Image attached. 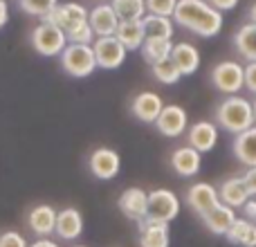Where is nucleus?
<instances>
[{
  "instance_id": "20e7f679",
  "label": "nucleus",
  "mask_w": 256,
  "mask_h": 247,
  "mask_svg": "<svg viewBox=\"0 0 256 247\" xmlns=\"http://www.w3.org/2000/svg\"><path fill=\"white\" fill-rule=\"evenodd\" d=\"M209 79L220 94L234 97L245 88V66H240L238 61H220L212 68Z\"/></svg>"
},
{
  "instance_id": "6ab92c4d",
  "label": "nucleus",
  "mask_w": 256,
  "mask_h": 247,
  "mask_svg": "<svg viewBox=\"0 0 256 247\" xmlns=\"http://www.w3.org/2000/svg\"><path fill=\"white\" fill-rule=\"evenodd\" d=\"M218 196H220V202L232 209H243V204L252 198L243 182V176L227 178V180L218 186Z\"/></svg>"
},
{
  "instance_id": "79ce46f5",
  "label": "nucleus",
  "mask_w": 256,
  "mask_h": 247,
  "mask_svg": "<svg viewBox=\"0 0 256 247\" xmlns=\"http://www.w3.org/2000/svg\"><path fill=\"white\" fill-rule=\"evenodd\" d=\"M252 106H254V126H256V102H252Z\"/></svg>"
},
{
  "instance_id": "f3484780",
  "label": "nucleus",
  "mask_w": 256,
  "mask_h": 247,
  "mask_svg": "<svg viewBox=\"0 0 256 247\" xmlns=\"http://www.w3.org/2000/svg\"><path fill=\"white\" fill-rule=\"evenodd\" d=\"M84 214L76 207H66L58 212L56 216V230H54V236L61 240H76L81 234H84Z\"/></svg>"
},
{
  "instance_id": "f8f14e48",
  "label": "nucleus",
  "mask_w": 256,
  "mask_h": 247,
  "mask_svg": "<svg viewBox=\"0 0 256 247\" xmlns=\"http://www.w3.org/2000/svg\"><path fill=\"white\" fill-rule=\"evenodd\" d=\"M155 128L158 132H162L164 137H180L186 132L189 128V115L182 106L178 104H168V106L162 108L158 122H155Z\"/></svg>"
},
{
  "instance_id": "7c9ffc66",
  "label": "nucleus",
  "mask_w": 256,
  "mask_h": 247,
  "mask_svg": "<svg viewBox=\"0 0 256 247\" xmlns=\"http://www.w3.org/2000/svg\"><path fill=\"white\" fill-rule=\"evenodd\" d=\"M58 4V0H18V7L30 16L45 18L54 7Z\"/></svg>"
},
{
  "instance_id": "f03ea898",
  "label": "nucleus",
  "mask_w": 256,
  "mask_h": 247,
  "mask_svg": "<svg viewBox=\"0 0 256 247\" xmlns=\"http://www.w3.org/2000/svg\"><path fill=\"white\" fill-rule=\"evenodd\" d=\"M214 120H216V126L222 128L225 132L240 135V132H245L248 128L254 126V106L250 99L238 97V94L225 97L216 106Z\"/></svg>"
},
{
  "instance_id": "5701e85b",
  "label": "nucleus",
  "mask_w": 256,
  "mask_h": 247,
  "mask_svg": "<svg viewBox=\"0 0 256 247\" xmlns=\"http://www.w3.org/2000/svg\"><path fill=\"white\" fill-rule=\"evenodd\" d=\"M232 150H234V158L238 160L243 166L254 168L256 166V126L248 128V130L240 132V135H234Z\"/></svg>"
},
{
  "instance_id": "37998d69",
  "label": "nucleus",
  "mask_w": 256,
  "mask_h": 247,
  "mask_svg": "<svg viewBox=\"0 0 256 247\" xmlns=\"http://www.w3.org/2000/svg\"><path fill=\"white\" fill-rule=\"evenodd\" d=\"M72 247H88V245H72Z\"/></svg>"
},
{
  "instance_id": "c9c22d12",
  "label": "nucleus",
  "mask_w": 256,
  "mask_h": 247,
  "mask_svg": "<svg viewBox=\"0 0 256 247\" xmlns=\"http://www.w3.org/2000/svg\"><path fill=\"white\" fill-rule=\"evenodd\" d=\"M243 182H245V186H248L250 196L256 198V166L254 168H248V171L243 173Z\"/></svg>"
},
{
  "instance_id": "c756f323",
  "label": "nucleus",
  "mask_w": 256,
  "mask_h": 247,
  "mask_svg": "<svg viewBox=\"0 0 256 247\" xmlns=\"http://www.w3.org/2000/svg\"><path fill=\"white\" fill-rule=\"evenodd\" d=\"M150 74L155 76V81H160V84H164V86H173V84H178V81L182 79L180 70L176 68V63H173L171 58L150 66Z\"/></svg>"
},
{
  "instance_id": "9d476101",
  "label": "nucleus",
  "mask_w": 256,
  "mask_h": 247,
  "mask_svg": "<svg viewBox=\"0 0 256 247\" xmlns=\"http://www.w3.org/2000/svg\"><path fill=\"white\" fill-rule=\"evenodd\" d=\"M186 204L191 207V212H196L200 218L204 216L207 212H212L214 207L220 204V196H218V189L209 182H196L186 189V196H184Z\"/></svg>"
},
{
  "instance_id": "4c0bfd02",
  "label": "nucleus",
  "mask_w": 256,
  "mask_h": 247,
  "mask_svg": "<svg viewBox=\"0 0 256 247\" xmlns=\"http://www.w3.org/2000/svg\"><path fill=\"white\" fill-rule=\"evenodd\" d=\"M209 4L216 7L218 12H230V9H234L238 4V0H209Z\"/></svg>"
},
{
  "instance_id": "7ed1b4c3",
  "label": "nucleus",
  "mask_w": 256,
  "mask_h": 247,
  "mask_svg": "<svg viewBox=\"0 0 256 247\" xmlns=\"http://www.w3.org/2000/svg\"><path fill=\"white\" fill-rule=\"evenodd\" d=\"M61 68L72 79H86L97 70V58H94L92 45H76L68 43V48L61 52Z\"/></svg>"
},
{
  "instance_id": "2eb2a0df",
  "label": "nucleus",
  "mask_w": 256,
  "mask_h": 247,
  "mask_svg": "<svg viewBox=\"0 0 256 247\" xmlns=\"http://www.w3.org/2000/svg\"><path fill=\"white\" fill-rule=\"evenodd\" d=\"M164 108V102L158 92L153 90H144V92L135 94L130 102V112L135 120L144 122V124H155Z\"/></svg>"
},
{
  "instance_id": "a211bd4d",
  "label": "nucleus",
  "mask_w": 256,
  "mask_h": 247,
  "mask_svg": "<svg viewBox=\"0 0 256 247\" xmlns=\"http://www.w3.org/2000/svg\"><path fill=\"white\" fill-rule=\"evenodd\" d=\"M168 164H171V168L178 173V176L194 178L196 173L200 171V166H202V153H198L196 148H191L189 144L180 146V148H176L171 153Z\"/></svg>"
},
{
  "instance_id": "1a4fd4ad",
  "label": "nucleus",
  "mask_w": 256,
  "mask_h": 247,
  "mask_svg": "<svg viewBox=\"0 0 256 247\" xmlns=\"http://www.w3.org/2000/svg\"><path fill=\"white\" fill-rule=\"evenodd\" d=\"M40 20L61 27L63 32H70L72 27H76V25L88 20V9L79 2H63V4H56V7H54L45 18H40Z\"/></svg>"
},
{
  "instance_id": "a18cd8bd",
  "label": "nucleus",
  "mask_w": 256,
  "mask_h": 247,
  "mask_svg": "<svg viewBox=\"0 0 256 247\" xmlns=\"http://www.w3.org/2000/svg\"><path fill=\"white\" fill-rule=\"evenodd\" d=\"M207 2H209V0H207Z\"/></svg>"
},
{
  "instance_id": "423d86ee",
  "label": "nucleus",
  "mask_w": 256,
  "mask_h": 247,
  "mask_svg": "<svg viewBox=\"0 0 256 247\" xmlns=\"http://www.w3.org/2000/svg\"><path fill=\"white\" fill-rule=\"evenodd\" d=\"M180 214V198L171 189H153L148 191V214L144 220L153 222H171Z\"/></svg>"
},
{
  "instance_id": "39448f33",
  "label": "nucleus",
  "mask_w": 256,
  "mask_h": 247,
  "mask_svg": "<svg viewBox=\"0 0 256 247\" xmlns=\"http://www.w3.org/2000/svg\"><path fill=\"white\" fill-rule=\"evenodd\" d=\"M30 43L40 56H61V52L68 48V36L61 27L40 22L30 34Z\"/></svg>"
},
{
  "instance_id": "72a5a7b5",
  "label": "nucleus",
  "mask_w": 256,
  "mask_h": 247,
  "mask_svg": "<svg viewBox=\"0 0 256 247\" xmlns=\"http://www.w3.org/2000/svg\"><path fill=\"white\" fill-rule=\"evenodd\" d=\"M0 247H30L25 236L16 230H7L0 234Z\"/></svg>"
},
{
  "instance_id": "9b49d317",
  "label": "nucleus",
  "mask_w": 256,
  "mask_h": 247,
  "mask_svg": "<svg viewBox=\"0 0 256 247\" xmlns=\"http://www.w3.org/2000/svg\"><path fill=\"white\" fill-rule=\"evenodd\" d=\"M218 137H220V128L216 126V122H196L186 128V144L191 148H196L198 153H209L216 148Z\"/></svg>"
},
{
  "instance_id": "4468645a",
  "label": "nucleus",
  "mask_w": 256,
  "mask_h": 247,
  "mask_svg": "<svg viewBox=\"0 0 256 247\" xmlns=\"http://www.w3.org/2000/svg\"><path fill=\"white\" fill-rule=\"evenodd\" d=\"M56 216L58 212L52 204H36L27 214V227L38 238H50L56 230Z\"/></svg>"
},
{
  "instance_id": "dca6fc26",
  "label": "nucleus",
  "mask_w": 256,
  "mask_h": 247,
  "mask_svg": "<svg viewBox=\"0 0 256 247\" xmlns=\"http://www.w3.org/2000/svg\"><path fill=\"white\" fill-rule=\"evenodd\" d=\"M88 22L92 27L94 36L102 38V36H115L117 27H120V18H117L115 9L110 2H99L97 7H92L88 12Z\"/></svg>"
},
{
  "instance_id": "f704fd0d",
  "label": "nucleus",
  "mask_w": 256,
  "mask_h": 247,
  "mask_svg": "<svg viewBox=\"0 0 256 247\" xmlns=\"http://www.w3.org/2000/svg\"><path fill=\"white\" fill-rule=\"evenodd\" d=\"M245 90L256 94V63H248L245 66Z\"/></svg>"
},
{
  "instance_id": "ea45409f",
  "label": "nucleus",
  "mask_w": 256,
  "mask_h": 247,
  "mask_svg": "<svg viewBox=\"0 0 256 247\" xmlns=\"http://www.w3.org/2000/svg\"><path fill=\"white\" fill-rule=\"evenodd\" d=\"M30 247H58V243L52 240V238H38V240H34Z\"/></svg>"
},
{
  "instance_id": "e433bc0d",
  "label": "nucleus",
  "mask_w": 256,
  "mask_h": 247,
  "mask_svg": "<svg viewBox=\"0 0 256 247\" xmlns=\"http://www.w3.org/2000/svg\"><path fill=\"white\" fill-rule=\"evenodd\" d=\"M243 218L250 222H256V198H250L243 204Z\"/></svg>"
},
{
  "instance_id": "58836bf2",
  "label": "nucleus",
  "mask_w": 256,
  "mask_h": 247,
  "mask_svg": "<svg viewBox=\"0 0 256 247\" xmlns=\"http://www.w3.org/2000/svg\"><path fill=\"white\" fill-rule=\"evenodd\" d=\"M9 22V4L7 0H0V30Z\"/></svg>"
},
{
  "instance_id": "473e14b6",
  "label": "nucleus",
  "mask_w": 256,
  "mask_h": 247,
  "mask_svg": "<svg viewBox=\"0 0 256 247\" xmlns=\"http://www.w3.org/2000/svg\"><path fill=\"white\" fill-rule=\"evenodd\" d=\"M178 7V0H146V12L153 16H166L173 18Z\"/></svg>"
},
{
  "instance_id": "6e6552de",
  "label": "nucleus",
  "mask_w": 256,
  "mask_h": 247,
  "mask_svg": "<svg viewBox=\"0 0 256 247\" xmlns=\"http://www.w3.org/2000/svg\"><path fill=\"white\" fill-rule=\"evenodd\" d=\"M88 168L97 180H112V178L120 176V168H122V158L117 150L112 148H94L88 158Z\"/></svg>"
},
{
  "instance_id": "a878e982",
  "label": "nucleus",
  "mask_w": 256,
  "mask_h": 247,
  "mask_svg": "<svg viewBox=\"0 0 256 247\" xmlns=\"http://www.w3.org/2000/svg\"><path fill=\"white\" fill-rule=\"evenodd\" d=\"M225 238L232 245L240 247H256V222H250L245 218H236L234 225L230 227V232L225 234Z\"/></svg>"
},
{
  "instance_id": "ddd939ff",
  "label": "nucleus",
  "mask_w": 256,
  "mask_h": 247,
  "mask_svg": "<svg viewBox=\"0 0 256 247\" xmlns=\"http://www.w3.org/2000/svg\"><path fill=\"white\" fill-rule=\"evenodd\" d=\"M117 207L124 214L128 220L132 222H142L148 214V191L140 189V186H130L117 200Z\"/></svg>"
},
{
  "instance_id": "bb28decb",
  "label": "nucleus",
  "mask_w": 256,
  "mask_h": 247,
  "mask_svg": "<svg viewBox=\"0 0 256 247\" xmlns=\"http://www.w3.org/2000/svg\"><path fill=\"white\" fill-rule=\"evenodd\" d=\"M173 45L176 43H171V38H146L144 45H142V56L148 66L162 63L166 58H171Z\"/></svg>"
},
{
  "instance_id": "c85d7f7f",
  "label": "nucleus",
  "mask_w": 256,
  "mask_h": 247,
  "mask_svg": "<svg viewBox=\"0 0 256 247\" xmlns=\"http://www.w3.org/2000/svg\"><path fill=\"white\" fill-rule=\"evenodd\" d=\"M120 20H142L146 16V0H110Z\"/></svg>"
},
{
  "instance_id": "a19ab883",
  "label": "nucleus",
  "mask_w": 256,
  "mask_h": 247,
  "mask_svg": "<svg viewBox=\"0 0 256 247\" xmlns=\"http://www.w3.org/2000/svg\"><path fill=\"white\" fill-rule=\"evenodd\" d=\"M248 22H254V25H256V2L248 9Z\"/></svg>"
},
{
  "instance_id": "b1692460",
  "label": "nucleus",
  "mask_w": 256,
  "mask_h": 247,
  "mask_svg": "<svg viewBox=\"0 0 256 247\" xmlns=\"http://www.w3.org/2000/svg\"><path fill=\"white\" fill-rule=\"evenodd\" d=\"M115 36L120 38V43L124 45L128 52H135V50H142L146 40V32L142 20H120V27H117Z\"/></svg>"
},
{
  "instance_id": "aec40b11",
  "label": "nucleus",
  "mask_w": 256,
  "mask_h": 247,
  "mask_svg": "<svg viewBox=\"0 0 256 247\" xmlns=\"http://www.w3.org/2000/svg\"><path fill=\"white\" fill-rule=\"evenodd\" d=\"M171 61L176 63V68L180 70L182 76H191L200 68V52L191 43H176L171 52Z\"/></svg>"
},
{
  "instance_id": "cd10ccee",
  "label": "nucleus",
  "mask_w": 256,
  "mask_h": 247,
  "mask_svg": "<svg viewBox=\"0 0 256 247\" xmlns=\"http://www.w3.org/2000/svg\"><path fill=\"white\" fill-rule=\"evenodd\" d=\"M142 25H144L146 38H173V32H176L173 18H166V16L146 14V16L142 18Z\"/></svg>"
},
{
  "instance_id": "2f4dec72",
  "label": "nucleus",
  "mask_w": 256,
  "mask_h": 247,
  "mask_svg": "<svg viewBox=\"0 0 256 247\" xmlns=\"http://www.w3.org/2000/svg\"><path fill=\"white\" fill-rule=\"evenodd\" d=\"M66 36H68V43H76V45H92L94 43V32L88 20L72 27L70 32H66Z\"/></svg>"
},
{
  "instance_id": "4be33fe9",
  "label": "nucleus",
  "mask_w": 256,
  "mask_h": 247,
  "mask_svg": "<svg viewBox=\"0 0 256 247\" xmlns=\"http://www.w3.org/2000/svg\"><path fill=\"white\" fill-rule=\"evenodd\" d=\"M137 225H140V247H168L171 245V234H168L166 222L142 220Z\"/></svg>"
},
{
  "instance_id": "0eeeda50",
  "label": "nucleus",
  "mask_w": 256,
  "mask_h": 247,
  "mask_svg": "<svg viewBox=\"0 0 256 247\" xmlns=\"http://www.w3.org/2000/svg\"><path fill=\"white\" fill-rule=\"evenodd\" d=\"M94 58H97V68L102 70H117L124 66L128 50L120 43L117 36H102L92 43Z\"/></svg>"
},
{
  "instance_id": "412c9836",
  "label": "nucleus",
  "mask_w": 256,
  "mask_h": 247,
  "mask_svg": "<svg viewBox=\"0 0 256 247\" xmlns=\"http://www.w3.org/2000/svg\"><path fill=\"white\" fill-rule=\"evenodd\" d=\"M236 209H232V207H227V204H218V207H214L212 212H207L200 220L204 222V227H207L212 234H216V236H225L227 232H230V227L234 225V220H236Z\"/></svg>"
},
{
  "instance_id": "f257e3e1",
  "label": "nucleus",
  "mask_w": 256,
  "mask_h": 247,
  "mask_svg": "<svg viewBox=\"0 0 256 247\" xmlns=\"http://www.w3.org/2000/svg\"><path fill=\"white\" fill-rule=\"evenodd\" d=\"M173 22L200 38H214L222 30V12L207 0H178Z\"/></svg>"
},
{
  "instance_id": "c03bdc74",
  "label": "nucleus",
  "mask_w": 256,
  "mask_h": 247,
  "mask_svg": "<svg viewBox=\"0 0 256 247\" xmlns=\"http://www.w3.org/2000/svg\"><path fill=\"white\" fill-rule=\"evenodd\" d=\"M97 2H106V0H97Z\"/></svg>"
},
{
  "instance_id": "393cba45",
  "label": "nucleus",
  "mask_w": 256,
  "mask_h": 247,
  "mask_svg": "<svg viewBox=\"0 0 256 247\" xmlns=\"http://www.w3.org/2000/svg\"><path fill=\"white\" fill-rule=\"evenodd\" d=\"M232 43H234L236 52H238L245 61L256 63V25L254 22H245V25H240L238 30H236Z\"/></svg>"
}]
</instances>
